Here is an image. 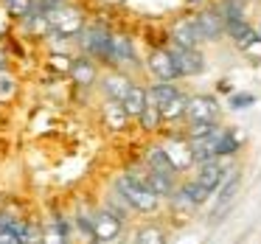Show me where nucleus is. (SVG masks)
Segmentation results:
<instances>
[{
	"mask_svg": "<svg viewBox=\"0 0 261 244\" xmlns=\"http://www.w3.org/2000/svg\"><path fill=\"white\" fill-rule=\"evenodd\" d=\"M113 191L118 194L121 199H124L126 205H129L132 213H141V216H152L160 210V199L154 197L152 191H149L146 185H143L141 177L129 174V171H124V174H118L113 180Z\"/></svg>",
	"mask_w": 261,
	"mask_h": 244,
	"instance_id": "f257e3e1",
	"label": "nucleus"
},
{
	"mask_svg": "<svg viewBox=\"0 0 261 244\" xmlns=\"http://www.w3.org/2000/svg\"><path fill=\"white\" fill-rule=\"evenodd\" d=\"M124 233H126V219H121L118 213L101 208V205L93 210V236H90V244H115Z\"/></svg>",
	"mask_w": 261,
	"mask_h": 244,
	"instance_id": "f03ea898",
	"label": "nucleus"
},
{
	"mask_svg": "<svg viewBox=\"0 0 261 244\" xmlns=\"http://www.w3.org/2000/svg\"><path fill=\"white\" fill-rule=\"evenodd\" d=\"M45 25L59 37H76L85 31V17L73 6H57L51 12H45Z\"/></svg>",
	"mask_w": 261,
	"mask_h": 244,
	"instance_id": "7ed1b4c3",
	"label": "nucleus"
},
{
	"mask_svg": "<svg viewBox=\"0 0 261 244\" xmlns=\"http://www.w3.org/2000/svg\"><path fill=\"white\" fill-rule=\"evenodd\" d=\"M239 188H242V171L230 169V171H227V177L222 180V185L214 191V205H211V210H208V219L211 222H219L222 216L230 210V205H233V199H236Z\"/></svg>",
	"mask_w": 261,
	"mask_h": 244,
	"instance_id": "20e7f679",
	"label": "nucleus"
},
{
	"mask_svg": "<svg viewBox=\"0 0 261 244\" xmlns=\"http://www.w3.org/2000/svg\"><path fill=\"white\" fill-rule=\"evenodd\" d=\"M233 166L227 163V160H219V157H211V160H202V163H194V182H199V185L205 188V191L214 197V191L222 185V180L227 177V171H230Z\"/></svg>",
	"mask_w": 261,
	"mask_h": 244,
	"instance_id": "39448f33",
	"label": "nucleus"
},
{
	"mask_svg": "<svg viewBox=\"0 0 261 244\" xmlns=\"http://www.w3.org/2000/svg\"><path fill=\"white\" fill-rule=\"evenodd\" d=\"M222 107L214 96H188L186 98V118L188 124L194 121H208V124H219Z\"/></svg>",
	"mask_w": 261,
	"mask_h": 244,
	"instance_id": "423d86ee",
	"label": "nucleus"
},
{
	"mask_svg": "<svg viewBox=\"0 0 261 244\" xmlns=\"http://www.w3.org/2000/svg\"><path fill=\"white\" fill-rule=\"evenodd\" d=\"M171 59H174L177 73L180 76H199L205 70V59H202V53H199L197 48L177 45L174 51H171Z\"/></svg>",
	"mask_w": 261,
	"mask_h": 244,
	"instance_id": "0eeeda50",
	"label": "nucleus"
},
{
	"mask_svg": "<svg viewBox=\"0 0 261 244\" xmlns=\"http://www.w3.org/2000/svg\"><path fill=\"white\" fill-rule=\"evenodd\" d=\"M244 143V135L236 129V126H222L219 129V138H216V149H214V157L219 160H233L239 154V149H242Z\"/></svg>",
	"mask_w": 261,
	"mask_h": 244,
	"instance_id": "6e6552de",
	"label": "nucleus"
},
{
	"mask_svg": "<svg viewBox=\"0 0 261 244\" xmlns=\"http://www.w3.org/2000/svg\"><path fill=\"white\" fill-rule=\"evenodd\" d=\"M149 73H152L158 82H174V79H180L177 65H174V59H171V51H163V48L152 51V57H149Z\"/></svg>",
	"mask_w": 261,
	"mask_h": 244,
	"instance_id": "1a4fd4ad",
	"label": "nucleus"
},
{
	"mask_svg": "<svg viewBox=\"0 0 261 244\" xmlns=\"http://www.w3.org/2000/svg\"><path fill=\"white\" fill-rule=\"evenodd\" d=\"M171 233L160 222H143V225L132 227V241L135 244H169Z\"/></svg>",
	"mask_w": 261,
	"mask_h": 244,
	"instance_id": "9d476101",
	"label": "nucleus"
},
{
	"mask_svg": "<svg viewBox=\"0 0 261 244\" xmlns=\"http://www.w3.org/2000/svg\"><path fill=\"white\" fill-rule=\"evenodd\" d=\"M169 154V160L174 163L177 171H186L194 166V157H191V146H188V138H171V141L160 143Z\"/></svg>",
	"mask_w": 261,
	"mask_h": 244,
	"instance_id": "9b49d317",
	"label": "nucleus"
},
{
	"mask_svg": "<svg viewBox=\"0 0 261 244\" xmlns=\"http://www.w3.org/2000/svg\"><path fill=\"white\" fill-rule=\"evenodd\" d=\"M143 169L146 171H158V174H166V177H180V171L174 169V163L169 160V154H166V149L160 146H152L146 154H143Z\"/></svg>",
	"mask_w": 261,
	"mask_h": 244,
	"instance_id": "f8f14e48",
	"label": "nucleus"
},
{
	"mask_svg": "<svg viewBox=\"0 0 261 244\" xmlns=\"http://www.w3.org/2000/svg\"><path fill=\"white\" fill-rule=\"evenodd\" d=\"M85 53L96 59H110V34L104 29H87L85 31Z\"/></svg>",
	"mask_w": 261,
	"mask_h": 244,
	"instance_id": "ddd939ff",
	"label": "nucleus"
},
{
	"mask_svg": "<svg viewBox=\"0 0 261 244\" xmlns=\"http://www.w3.org/2000/svg\"><path fill=\"white\" fill-rule=\"evenodd\" d=\"M101 118H104V124H107L110 132H124L126 126H129V121H132L129 115H126L124 104H121V101H113V98H107V101H104Z\"/></svg>",
	"mask_w": 261,
	"mask_h": 244,
	"instance_id": "4468645a",
	"label": "nucleus"
},
{
	"mask_svg": "<svg viewBox=\"0 0 261 244\" xmlns=\"http://www.w3.org/2000/svg\"><path fill=\"white\" fill-rule=\"evenodd\" d=\"M68 70H70V79H73V85H79V87H90L93 82H96V65H93L90 57L73 59Z\"/></svg>",
	"mask_w": 261,
	"mask_h": 244,
	"instance_id": "2eb2a0df",
	"label": "nucleus"
},
{
	"mask_svg": "<svg viewBox=\"0 0 261 244\" xmlns=\"http://www.w3.org/2000/svg\"><path fill=\"white\" fill-rule=\"evenodd\" d=\"M129 87H132L129 76L118 73V70H115V73H107V76H104V82H101V93L107 98H113V101H121Z\"/></svg>",
	"mask_w": 261,
	"mask_h": 244,
	"instance_id": "dca6fc26",
	"label": "nucleus"
},
{
	"mask_svg": "<svg viewBox=\"0 0 261 244\" xmlns=\"http://www.w3.org/2000/svg\"><path fill=\"white\" fill-rule=\"evenodd\" d=\"M121 104H124L126 115H129V118H135V121H138V115H141L143 110H146V104H149L146 87H141V85H132L129 90H126V96L121 98Z\"/></svg>",
	"mask_w": 261,
	"mask_h": 244,
	"instance_id": "f3484780",
	"label": "nucleus"
},
{
	"mask_svg": "<svg viewBox=\"0 0 261 244\" xmlns=\"http://www.w3.org/2000/svg\"><path fill=\"white\" fill-rule=\"evenodd\" d=\"M194 25H197V31H199V40H214V37H219L222 31H225V20L216 12L199 14V17L194 20Z\"/></svg>",
	"mask_w": 261,
	"mask_h": 244,
	"instance_id": "a211bd4d",
	"label": "nucleus"
},
{
	"mask_svg": "<svg viewBox=\"0 0 261 244\" xmlns=\"http://www.w3.org/2000/svg\"><path fill=\"white\" fill-rule=\"evenodd\" d=\"M171 37H174V45H182V48H197L199 42H202L194 20H180V23L174 25V31H171Z\"/></svg>",
	"mask_w": 261,
	"mask_h": 244,
	"instance_id": "6ab92c4d",
	"label": "nucleus"
},
{
	"mask_svg": "<svg viewBox=\"0 0 261 244\" xmlns=\"http://www.w3.org/2000/svg\"><path fill=\"white\" fill-rule=\"evenodd\" d=\"M186 93H177L174 98H169V101L163 104V107H158V113H160V121L163 124H174V121H180V118H186Z\"/></svg>",
	"mask_w": 261,
	"mask_h": 244,
	"instance_id": "aec40b11",
	"label": "nucleus"
},
{
	"mask_svg": "<svg viewBox=\"0 0 261 244\" xmlns=\"http://www.w3.org/2000/svg\"><path fill=\"white\" fill-rule=\"evenodd\" d=\"M177 191L182 194V197L188 199V202L194 205V208H202V205H208V199H211V194L205 191L199 182H194V180H186V182H177Z\"/></svg>",
	"mask_w": 261,
	"mask_h": 244,
	"instance_id": "412c9836",
	"label": "nucleus"
},
{
	"mask_svg": "<svg viewBox=\"0 0 261 244\" xmlns=\"http://www.w3.org/2000/svg\"><path fill=\"white\" fill-rule=\"evenodd\" d=\"M135 51H132L129 40L126 37H110V62H132Z\"/></svg>",
	"mask_w": 261,
	"mask_h": 244,
	"instance_id": "4be33fe9",
	"label": "nucleus"
},
{
	"mask_svg": "<svg viewBox=\"0 0 261 244\" xmlns=\"http://www.w3.org/2000/svg\"><path fill=\"white\" fill-rule=\"evenodd\" d=\"M138 121H141V126H143L146 132H154L160 124H163V121H160V113H158V107H154V104H146V110H143V113L138 115Z\"/></svg>",
	"mask_w": 261,
	"mask_h": 244,
	"instance_id": "5701e85b",
	"label": "nucleus"
},
{
	"mask_svg": "<svg viewBox=\"0 0 261 244\" xmlns=\"http://www.w3.org/2000/svg\"><path fill=\"white\" fill-rule=\"evenodd\" d=\"M6 12L12 14V17H31V12H34V0H6Z\"/></svg>",
	"mask_w": 261,
	"mask_h": 244,
	"instance_id": "b1692460",
	"label": "nucleus"
},
{
	"mask_svg": "<svg viewBox=\"0 0 261 244\" xmlns=\"http://www.w3.org/2000/svg\"><path fill=\"white\" fill-rule=\"evenodd\" d=\"M250 104H255L253 93H230V107L233 110H244V107H250Z\"/></svg>",
	"mask_w": 261,
	"mask_h": 244,
	"instance_id": "393cba45",
	"label": "nucleus"
},
{
	"mask_svg": "<svg viewBox=\"0 0 261 244\" xmlns=\"http://www.w3.org/2000/svg\"><path fill=\"white\" fill-rule=\"evenodd\" d=\"M0 244H20V238H17V233H14L12 227L0 225Z\"/></svg>",
	"mask_w": 261,
	"mask_h": 244,
	"instance_id": "a878e982",
	"label": "nucleus"
},
{
	"mask_svg": "<svg viewBox=\"0 0 261 244\" xmlns=\"http://www.w3.org/2000/svg\"><path fill=\"white\" fill-rule=\"evenodd\" d=\"M115 244H135V241H132V236H121Z\"/></svg>",
	"mask_w": 261,
	"mask_h": 244,
	"instance_id": "bb28decb",
	"label": "nucleus"
},
{
	"mask_svg": "<svg viewBox=\"0 0 261 244\" xmlns=\"http://www.w3.org/2000/svg\"><path fill=\"white\" fill-rule=\"evenodd\" d=\"M25 244H40V238H34V241H25Z\"/></svg>",
	"mask_w": 261,
	"mask_h": 244,
	"instance_id": "cd10ccee",
	"label": "nucleus"
},
{
	"mask_svg": "<svg viewBox=\"0 0 261 244\" xmlns=\"http://www.w3.org/2000/svg\"><path fill=\"white\" fill-rule=\"evenodd\" d=\"M255 34H258V37H261V29H258V31H255Z\"/></svg>",
	"mask_w": 261,
	"mask_h": 244,
	"instance_id": "c85d7f7f",
	"label": "nucleus"
}]
</instances>
